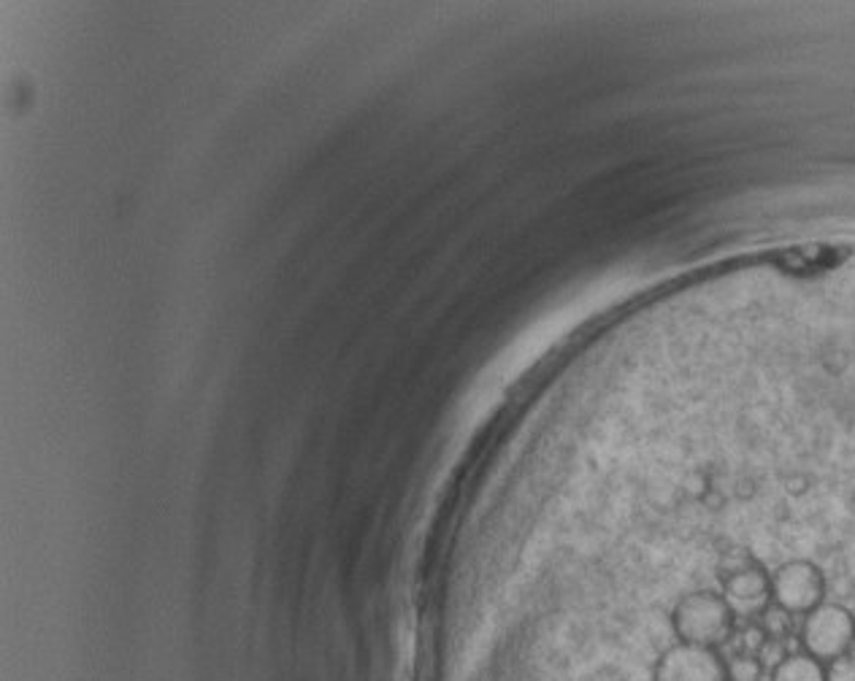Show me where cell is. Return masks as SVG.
<instances>
[{
	"instance_id": "cell-1",
	"label": "cell",
	"mask_w": 855,
	"mask_h": 681,
	"mask_svg": "<svg viewBox=\"0 0 855 681\" xmlns=\"http://www.w3.org/2000/svg\"><path fill=\"white\" fill-rule=\"evenodd\" d=\"M669 619H672V630L679 644L707 646V649L725 644L736 628V617L731 613L728 604L712 587H699L679 595Z\"/></svg>"
},
{
	"instance_id": "cell-2",
	"label": "cell",
	"mask_w": 855,
	"mask_h": 681,
	"mask_svg": "<svg viewBox=\"0 0 855 681\" xmlns=\"http://www.w3.org/2000/svg\"><path fill=\"white\" fill-rule=\"evenodd\" d=\"M769 579H772V604L791 617H807L809 611L826 604V576L812 560L793 557L774 568Z\"/></svg>"
},
{
	"instance_id": "cell-3",
	"label": "cell",
	"mask_w": 855,
	"mask_h": 681,
	"mask_svg": "<svg viewBox=\"0 0 855 681\" xmlns=\"http://www.w3.org/2000/svg\"><path fill=\"white\" fill-rule=\"evenodd\" d=\"M855 641V617L840 604H820L804 617L802 646L815 660H840Z\"/></svg>"
},
{
	"instance_id": "cell-4",
	"label": "cell",
	"mask_w": 855,
	"mask_h": 681,
	"mask_svg": "<svg viewBox=\"0 0 855 681\" xmlns=\"http://www.w3.org/2000/svg\"><path fill=\"white\" fill-rule=\"evenodd\" d=\"M652 681H731L728 662L707 646L674 644L658 657Z\"/></svg>"
},
{
	"instance_id": "cell-5",
	"label": "cell",
	"mask_w": 855,
	"mask_h": 681,
	"mask_svg": "<svg viewBox=\"0 0 855 681\" xmlns=\"http://www.w3.org/2000/svg\"><path fill=\"white\" fill-rule=\"evenodd\" d=\"M772 681H826V668L820 660L804 655H787L780 666H774Z\"/></svg>"
},
{
	"instance_id": "cell-6",
	"label": "cell",
	"mask_w": 855,
	"mask_h": 681,
	"mask_svg": "<svg viewBox=\"0 0 855 681\" xmlns=\"http://www.w3.org/2000/svg\"><path fill=\"white\" fill-rule=\"evenodd\" d=\"M761 630L767 633V639L783 641L791 633V613L772 604L761 613Z\"/></svg>"
},
{
	"instance_id": "cell-7",
	"label": "cell",
	"mask_w": 855,
	"mask_h": 681,
	"mask_svg": "<svg viewBox=\"0 0 855 681\" xmlns=\"http://www.w3.org/2000/svg\"><path fill=\"white\" fill-rule=\"evenodd\" d=\"M763 673V662L758 660V655H736L728 662V679L731 681H758Z\"/></svg>"
},
{
	"instance_id": "cell-8",
	"label": "cell",
	"mask_w": 855,
	"mask_h": 681,
	"mask_svg": "<svg viewBox=\"0 0 855 681\" xmlns=\"http://www.w3.org/2000/svg\"><path fill=\"white\" fill-rule=\"evenodd\" d=\"M826 681H855V657H840L829 662Z\"/></svg>"
}]
</instances>
